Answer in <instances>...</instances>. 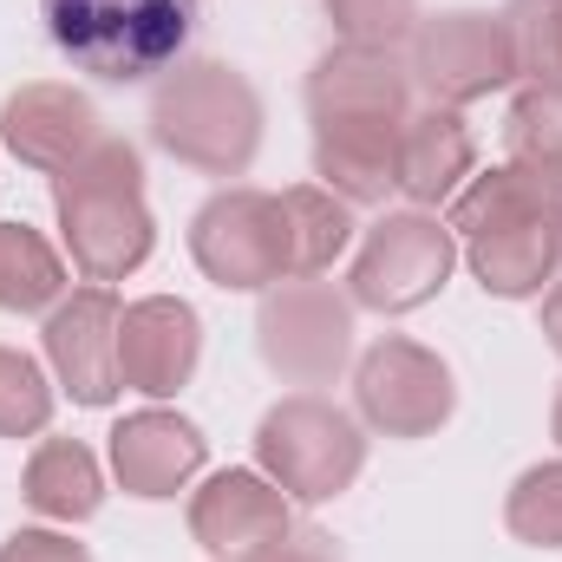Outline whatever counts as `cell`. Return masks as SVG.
I'll list each match as a JSON object with an SVG mask.
<instances>
[{"label":"cell","instance_id":"obj_1","mask_svg":"<svg viewBox=\"0 0 562 562\" xmlns=\"http://www.w3.org/2000/svg\"><path fill=\"white\" fill-rule=\"evenodd\" d=\"M314 177L347 203H386L400 125L413 119V72L393 53L334 46L307 72Z\"/></svg>","mask_w":562,"mask_h":562},{"label":"cell","instance_id":"obj_2","mask_svg":"<svg viewBox=\"0 0 562 562\" xmlns=\"http://www.w3.org/2000/svg\"><path fill=\"white\" fill-rule=\"evenodd\" d=\"M445 229L458 236L477 288L497 301H530L562 276V223L550 210V190H543V177H530L517 164L471 177L451 196Z\"/></svg>","mask_w":562,"mask_h":562},{"label":"cell","instance_id":"obj_3","mask_svg":"<svg viewBox=\"0 0 562 562\" xmlns=\"http://www.w3.org/2000/svg\"><path fill=\"white\" fill-rule=\"evenodd\" d=\"M53 210H59V236H66L72 269L99 288L144 269V256L157 243L138 144L125 138H99L79 164H66L53 177Z\"/></svg>","mask_w":562,"mask_h":562},{"label":"cell","instance_id":"obj_4","mask_svg":"<svg viewBox=\"0 0 562 562\" xmlns=\"http://www.w3.org/2000/svg\"><path fill=\"white\" fill-rule=\"evenodd\" d=\"M150 138L203 177H243L262 150V99L223 59H183L150 92Z\"/></svg>","mask_w":562,"mask_h":562},{"label":"cell","instance_id":"obj_5","mask_svg":"<svg viewBox=\"0 0 562 562\" xmlns=\"http://www.w3.org/2000/svg\"><path fill=\"white\" fill-rule=\"evenodd\" d=\"M40 20L79 72L105 86H144L183 59L196 0H40Z\"/></svg>","mask_w":562,"mask_h":562},{"label":"cell","instance_id":"obj_6","mask_svg":"<svg viewBox=\"0 0 562 562\" xmlns=\"http://www.w3.org/2000/svg\"><path fill=\"white\" fill-rule=\"evenodd\" d=\"M256 464L288 504H334L367 464V431L321 393H288L256 425Z\"/></svg>","mask_w":562,"mask_h":562},{"label":"cell","instance_id":"obj_7","mask_svg":"<svg viewBox=\"0 0 562 562\" xmlns=\"http://www.w3.org/2000/svg\"><path fill=\"white\" fill-rule=\"evenodd\" d=\"M256 347L288 386H334L353 360V294L321 276L276 281L256 314Z\"/></svg>","mask_w":562,"mask_h":562},{"label":"cell","instance_id":"obj_8","mask_svg":"<svg viewBox=\"0 0 562 562\" xmlns=\"http://www.w3.org/2000/svg\"><path fill=\"white\" fill-rule=\"evenodd\" d=\"M413 59H406V72L425 86V99L431 105H477V99H491V92H504L524 66H517V40H510V26H504V13H471V7H458V13H431L413 26Z\"/></svg>","mask_w":562,"mask_h":562},{"label":"cell","instance_id":"obj_9","mask_svg":"<svg viewBox=\"0 0 562 562\" xmlns=\"http://www.w3.org/2000/svg\"><path fill=\"white\" fill-rule=\"evenodd\" d=\"M190 256L196 269L229 294H269L288 281V243H281V203L269 190L229 183L190 216Z\"/></svg>","mask_w":562,"mask_h":562},{"label":"cell","instance_id":"obj_10","mask_svg":"<svg viewBox=\"0 0 562 562\" xmlns=\"http://www.w3.org/2000/svg\"><path fill=\"white\" fill-rule=\"evenodd\" d=\"M451 269H458V236L431 210H406L367 229L347 294L353 307H373V314H413L451 281Z\"/></svg>","mask_w":562,"mask_h":562},{"label":"cell","instance_id":"obj_11","mask_svg":"<svg viewBox=\"0 0 562 562\" xmlns=\"http://www.w3.org/2000/svg\"><path fill=\"white\" fill-rule=\"evenodd\" d=\"M353 406L386 438H431L458 413V386L431 347L406 340V334H386L353 360Z\"/></svg>","mask_w":562,"mask_h":562},{"label":"cell","instance_id":"obj_12","mask_svg":"<svg viewBox=\"0 0 562 562\" xmlns=\"http://www.w3.org/2000/svg\"><path fill=\"white\" fill-rule=\"evenodd\" d=\"M119 314H125L119 294L99 288V281H86V288H72L46 307V327H40L46 367L79 406H112L119 386H125L119 380Z\"/></svg>","mask_w":562,"mask_h":562},{"label":"cell","instance_id":"obj_13","mask_svg":"<svg viewBox=\"0 0 562 562\" xmlns=\"http://www.w3.org/2000/svg\"><path fill=\"white\" fill-rule=\"evenodd\" d=\"M203 360V321L177 294H144L119 314V380L144 400H170L190 386Z\"/></svg>","mask_w":562,"mask_h":562},{"label":"cell","instance_id":"obj_14","mask_svg":"<svg viewBox=\"0 0 562 562\" xmlns=\"http://www.w3.org/2000/svg\"><path fill=\"white\" fill-rule=\"evenodd\" d=\"M288 497L262 471H216L196 497H190V537L203 543V557L216 562H249L288 530Z\"/></svg>","mask_w":562,"mask_h":562},{"label":"cell","instance_id":"obj_15","mask_svg":"<svg viewBox=\"0 0 562 562\" xmlns=\"http://www.w3.org/2000/svg\"><path fill=\"white\" fill-rule=\"evenodd\" d=\"M0 138H7V150H13L26 170L59 177L66 164H79L105 132H99V112H92L86 92H72V86H59V79H40V86H20V92L0 105Z\"/></svg>","mask_w":562,"mask_h":562},{"label":"cell","instance_id":"obj_16","mask_svg":"<svg viewBox=\"0 0 562 562\" xmlns=\"http://www.w3.org/2000/svg\"><path fill=\"white\" fill-rule=\"evenodd\" d=\"M210 445L203 431L183 419V413H164V406H144L132 419L112 425V471L132 497H177L196 471H203Z\"/></svg>","mask_w":562,"mask_h":562},{"label":"cell","instance_id":"obj_17","mask_svg":"<svg viewBox=\"0 0 562 562\" xmlns=\"http://www.w3.org/2000/svg\"><path fill=\"white\" fill-rule=\"evenodd\" d=\"M477 144L464 132V119L451 105H425L400 125V150H393V190L413 196V210H438L471 183Z\"/></svg>","mask_w":562,"mask_h":562},{"label":"cell","instance_id":"obj_18","mask_svg":"<svg viewBox=\"0 0 562 562\" xmlns=\"http://www.w3.org/2000/svg\"><path fill=\"white\" fill-rule=\"evenodd\" d=\"M276 203H281V243H288V281L327 276L353 243V203L334 196L327 183H294Z\"/></svg>","mask_w":562,"mask_h":562},{"label":"cell","instance_id":"obj_19","mask_svg":"<svg viewBox=\"0 0 562 562\" xmlns=\"http://www.w3.org/2000/svg\"><path fill=\"white\" fill-rule=\"evenodd\" d=\"M20 491H26V504H33L40 517H53V524H86V517H99V504H105V471H99V458H92L79 438H46V445L26 458Z\"/></svg>","mask_w":562,"mask_h":562},{"label":"cell","instance_id":"obj_20","mask_svg":"<svg viewBox=\"0 0 562 562\" xmlns=\"http://www.w3.org/2000/svg\"><path fill=\"white\" fill-rule=\"evenodd\" d=\"M59 294H66L59 249L26 223H0V314H40Z\"/></svg>","mask_w":562,"mask_h":562},{"label":"cell","instance_id":"obj_21","mask_svg":"<svg viewBox=\"0 0 562 562\" xmlns=\"http://www.w3.org/2000/svg\"><path fill=\"white\" fill-rule=\"evenodd\" d=\"M504 150H510V164L530 170V177H557L562 170V79H530V86L510 99Z\"/></svg>","mask_w":562,"mask_h":562},{"label":"cell","instance_id":"obj_22","mask_svg":"<svg viewBox=\"0 0 562 562\" xmlns=\"http://www.w3.org/2000/svg\"><path fill=\"white\" fill-rule=\"evenodd\" d=\"M504 524H510V537L530 543V550H562V458L530 464V471L510 484Z\"/></svg>","mask_w":562,"mask_h":562},{"label":"cell","instance_id":"obj_23","mask_svg":"<svg viewBox=\"0 0 562 562\" xmlns=\"http://www.w3.org/2000/svg\"><path fill=\"white\" fill-rule=\"evenodd\" d=\"M53 425V380L33 353L0 347V438H33Z\"/></svg>","mask_w":562,"mask_h":562},{"label":"cell","instance_id":"obj_24","mask_svg":"<svg viewBox=\"0 0 562 562\" xmlns=\"http://www.w3.org/2000/svg\"><path fill=\"white\" fill-rule=\"evenodd\" d=\"M340 46H367V53H400L419 26V0H321Z\"/></svg>","mask_w":562,"mask_h":562},{"label":"cell","instance_id":"obj_25","mask_svg":"<svg viewBox=\"0 0 562 562\" xmlns=\"http://www.w3.org/2000/svg\"><path fill=\"white\" fill-rule=\"evenodd\" d=\"M504 26L517 40V66L530 79H562V0H510Z\"/></svg>","mask_w":562,"mask_h":562},{"label":"cell","instance_id":"obj_26","mask_svg":"<svg viewBox=\"0 0 562 562\" xmlns=\"http://www.w3.org/2000/svg\"><path fill=\"white\" fill-rule=\"evenodd\" d=\"M249 562H340V543L321 524H288L269 550H256Z\"/></svg>","mask_w":562,"mask_h":562},{"label":"cell","instance_id":"obj_27","mask_svg":"<svg viewBox=\"0 0 562 562\" xmlns=\"http://www.w3.org/2000/svg\"><path fill=\"white\" fill-rule=\"evenodd\" d=\"M0 562H92V557L72 537H59V530H13L0 543Z\"/></svg>","mask_w":562,"mask_h":562},{"label":"cell","instance_id":"obj_28","mask_svg":"<svg viewBox=\"0 0 562 562\" xmlns=\"http://www.w3.org/2000/svg\"><path fill=\"white\" fill-rule=\"evenodd\" d=\"M543 334H550V347L562 353V276L550 281V301H543Z\"/></svg>","mask_w":562,"mask_h":562},{"label":"cell","instance_id":"obj_29","mask_svg":"<svg viewBox=\"0 0 562 562\" xmlns=\"http://www.w3.org/2000/svg\"><path fill=\"white\" fill-rule=\"evenodd\" d=\"M543 190H550V210H557V223H562V170L557 177H543Z\"/></svg>","mask_w":562,"mask_h":562},{"label":"cell","instance_id":"obj_30","mask_svg":"<svg viewBox=\"0 0 562 562\" xmlns=\"http://www.w3.org/2000/svg\"><path fill=\"white\" fill-rule=\"evenodd\" d=\"M550 438L562 445V386H557V406H550Z\"/></svg>","mask_w":562,"mask_h":562}]
</instances>
